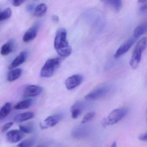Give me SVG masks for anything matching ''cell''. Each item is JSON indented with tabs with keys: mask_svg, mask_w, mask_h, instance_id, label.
Segmentation results:
<instances>
[{
	"mask_svg": "<svg viewBox=\"0 0 147 147\" xmlns=\"http://www.w3.org/2000/svg\"><path fill=\"white\" fill-rule=\"evenodd\" d=\"M54 47L60 57H66L71 54L72 50L68 43L66 30L64 28L59 29L57 32L54 39Z\"/></svg>",
	"mask_w": 147,
	"mask_h": 147,
	"instance_id": "1",
	"label": "cell"
},
{
	"mask_svg": "<svg viewBox=\"0 0 147 147\" xmlns=\"http://www.w3.org/2000/svg\"><path fill=\"white\" fill-rule=\"evenodd\" d=\"M146 38L144 37L138 42L133 52L129 63L132 69H135L139 66L141 59L142 53L146 47Z\"/></svg>",
	"mask_w": 147,
	"mask_h": 147,
	"instance_id": "2",
	"label": "cell"
},
{
	"mask_svg": "<svg viewBox=\"0 0 147 147\" xmlns=\"http://www.w3.org/2000/svg\"><path fill=\"white\" fill-rule=\"evenodd\" d=\"M128 109L126 108H119L114 110L106 118L103 120L104 127L114 125L122 120L127 114Z\"/></svg>",
	"mask_w": 147,
	"mask_h": 147,
	"instance_id": "3",
	"label": "cell"
},
{
	"mask_svg": "<svg viewBox=\"0 0 147 147\" xmlns=\"http://www.w3.org/2000/svg\"><path fill=\"white\" fill-rule=\"evenodd\" d=\"M61 63L59 58L50 59H48L44 64L41 71L40 75L43 78H50L55 72Z\"/></svg>",
	"mask_w": 147,
	"mask_h": 147,
	"instance_id": "4",
	"label": "cell"
},
{
	"mask_svg": "<svg viewBox=\"0 0 147 147\" xmlns=\"http://www.w3.org/2000/svg\"><path fill=\"white\" fill-rule=\"evenodd\" d=\"M109 90L108 86H100L88 93L85 96V99L87 101H95L100 99L108 94Z\"/></svg>",
	"mask_w": 147,
	"mask_h": 147,
	"instance_id": "5",
	"label": "cell"
},
{
	"mask_svg": "<svg viewBox=\"0 0 147 147\" xmlns=\"http://www.w3.org/2000/svg\"><path fill=\"white\" fill-rule=\"evenodd\" d=\"M92 129L87 125H80L74 128L72 131V136L76 139H82L88 137L91 134Z\"/></svg>",
	"mask_w": 147,
	"mask_h": 147,
	"instance_id": "6",
	"label": "cell"
},
{
	"mask_svg": "<svg viewBox=\"0 0 147 147\" xmlns=\"http://www.w3.org/2000/svg\"><path fill=\"white\" fill-rule=\"evenodd\" d=\"M43 90L42 87L35 85H29L25 87L22 95L25 98L34 97L40 95Z\"/></svg>",
	"mask_w": 147,
	"mask_h": 147,
	"instance_id": "7",
	"label": "cell"
},
{
	"mask_svg": "<svg viewBox=\"0 0 147 147\" xmlns=\"http://www.w3.org/2000/svg\"><path fill=\"white\" fill-rule=\"evenodd\" d=\"M83 80V77L80 74H75L70 76L66 80L65 85L66 89L72 90L80 85Z\"/></svg>",
	"mask_w": 147,
	"mask_h": 147,
	"instance_id": "8",
	"label": "cell"
},
{
	"mask_svg": "<svg viewBox=\"0 0 147 147\" xmlns=\"http://www.w3.org/2000/svg\"><path fill=\"white\" fill-rule=\"evenodd\" d=\"M63 117V116L60 114L50 116L44 121V123L41 124V127L43 129H45L54 127L62 120Z\"/></svg>",
	"mask_w": 147,
	"mask_h": 147,
	"instance_id": "9",
	"label": "cell"
},
{
	"mask_svg": "<svg viewBox=\"0 0 147 147\" xmlns=\"http://www.w3.org/2000/svg\"><path fill=\"white\" fill-rule=\"evenodd\" d=\"M135 38H132L127 40L126 42L123 44L117 51L114 55V58L118 59L126 53L131 48L135 41Z\"/></svg>",
	"mask_w": 147,
	"mask_h": 147,
	"instance_id": "10",
	"label": "cell"
},
{
	"mask_svg": "<svg viewBox=\"0 0 147 147\" xmlns=\"http://www.w3.org/2000/svg\"><path fill=\"white\" fill-rule=\"evenodd\" d=\"M24 136L23 133L18 130H12L6 134L7 141L11 143H15L20 141Z\"/></svg>",
	"mask_w": 147,
	"mask_h": 147,
	"instance_id": "11",
	"label": "cell"
},
{
	"mask_svg": "<svg viewBox=\"0 0 147 147\" xmlns=\"http://www.w3.org/2000/svg\"><path fill=\"white\" fill-rule=\"evenodd\" d=\"M39 28V26L38 24H35L30 28L24 34L23 41L27 43L34 39L38 34Z\"/></svg>",
	"mask_w": 147,
	"mask_h": 147,
	"instance_id": "12",
	"label": "cell"
},
{
	"mask_svg": "<svg viewBox=\"0 0 147 147\" xmlns=\"http://www.w3.org/2000/svg\"><path fill=\"white\" fill-rule=\"evenodd\" d=\"M28 53L26 51H22L13 60L9 66V69L12 70L21 65L26 61L27 58Z\"/></svg>",
	"mask_w": 147,
	"mask_h": 147,
	"instance_id": "13",
	"label": "cell"
},
{
	"mask_svg": "<svg viewBox=\"0 0 147 147\" xmlns=\"http://www.w3.org/2000/svg\"><path fill=\"white\" fill-rule=\"evenodd\" d=\"M84 109V105L81 102L75 103L71 108L72 117L73 119H77L81 115Z\"/></svg>",
	"mask_w": 147,
	"mask_h": 147,
	"instance_id": "14",
	"label": "cell"
},
{
	"mask_svg": "<svg viewBox=\"0 0 147 147\" xmlns=\"http://www.w3.org/2000/svg\"><path fill=\"white\" fill-rule=\"evenodd\" d=\"M14 48V41L13 40H9L3 45L1 49V54L6 56L12 52Z\"/></svg>",
	"mask_w": 147,
	"mask_h": 147,
	"instance_id": "15",
	"label": "cell"
},
{
	"mask_svg": "<svg viewBox=\"0 0 147 147\" xmlns=\"http://www.w3.org/2000/svg\"><path fill=\"white\" fill-rule=\"evenodd\" d=\"M34 116V114L32 112H26L19 114L14 118V121L16 123H21L32 119Z\"/></svg>",
	"mask_w": 147,
	"mask_h": 147,
	"instance_id": "16",
	"label": "cell"
},
{
	"mask_svg": "<svg viewBox=\"0 0 147 147\" xmlns=\"http://www.w3.org/2000/svg\"><path fill=\"white\" fill-rule=\"evenodd\" d=\"M106 5L112 7L116 11H118L122 7V0H100Z\"/></svg>",
	"mask_w": 147,
	"mask_h": 147,
	"instance_id": "17",
	"label": "cell"
},
{
	"mask_svg": "<svg viewBox=\"0 0 147 147\" xmlns=\"http://www.w3.org/2000/svg\"><path fill=\"white\" fill-rule=\"evenodd\" d=\"M22 74V71L21 69H17L13 70L8 74L7 79L10 82L14 81L20 78Z\"/></svg>",
	"mask_w": 147,
	"mask_h": 147,
	"instance_id": "18",
	"label": "cell"
},
{
	"mask_svg": "<svg viewBox=\"0 0 147 147\" xmlns=\"http://www.w3.org/2000/svg\"><path fill=\"white\" fill-rule=\"evenodd\" d=\"M147 26L146 23H142L139 25L135 28L134 32V36L135 38H137L146 32Z\"/></svg>",
	"mask_w": 147,
	"mask_h": 147,
	"instance_id": "19",
	"label": "cell"
},
{
	"mask_svg": "<svg viewBox=\"0 0 147 147\" xmlns=\"http://www.w3.org/2000/svg\"><path fill=\"white\" fill-rule=\"evenodd\" d=\"M47 6L45 3H41L35 9L34 15L36 17H42L46 13Z\"/></svg>",
	"mask_w": 147,
	"mask_h": 147,
	"instance_id": "20",
	"label": "cell"
},
{
	"mask_svg": "<svg viewBox=\"0 0 147 147\" xmlns=\"http://www.w3.org/2000/svg\"><path fill=\"white\" fill-rule=\"evenodd\" d=\"M33 101L31 99H26L16 104L14 109L16 110H22L28 109L32 105Z\"/></svg>",
	"mask_w": 147,
	"mask_h": 147,
	"instance_id": "21",
	"label": "cell"
},
{
	"mask_svg": "<svg viewBox=\"0 0 147 147\" xmlns=\"http://www.w3.org/2000/svg\"><path fill=\"white\" fill-rule=\"evenodd\" d=\"M11 111V104L9 102L5 104L0 109V121L7 117Z\"/></svg>",
	"mask_w": 147,
	"mask_h": 147,
	"instance_id": "22",
	"label": "cell"
},
{
	"mask_svg": "<svg viewBox=\"0 0 147 147\" xmlns=\"http://www.w3.org/2000/svg\"><path fill=\"white\" fill-rule=\"evenodd\" d=\"M19 128L20 131L25 134H30L34 131V127L32 123L20 125Z\"/></svg>",
	"mask_w": 147,
	"mask_h": 147,
	"instance_id": "23",
	"label": "cell"
},
{
	"mask_svg": "<svg viewBox=\"0 0 147 147\" xmlns=\"http://www.w3.org/2000/svg\"><path fill=\"white\" fill-rule=\"evenodd\" d=\"M35 142V138H30L22 142L15 147H32L34 146Z\"/></svg>",
	"mask_w": 147,
	"mask_h": 147,
	"instance_id": "24",
	"label": "cell"
},
{
	"mask_svg": "<svg viewBox=\"0 0 147 147\" xmlns=\"http://www.w3.org/2000/svg\"><path fill=\"white\" fill-rule=\"evenodd\" d=\"M12 15V11L9 8H7L0 12V21H3L10 18Z\"/></svg>",
	"mask_w": 147,
	"mask_h": 147,
	"instance_id": "25",
	"label": "cell"
},
{
	"mask_svg": "<svg viewBox=\"0 0 147 147\" xmlns=\"http://www.w3.org/2000/svg\"><path fill=\"white\" fill-rule=\"evenodd\" d=\"M139 10L140 13H146L147 9V0H138Z\"/></svg>",
	"mask_w": 147,
	"mask_h": 147,
	"instance_id": "26",
	"label": "cell"
},
{
	"mask_svg": "<svg viewBox=\"0 0 147 147\" xmlns=\"http://www.w3.org/2000/svg\"><path fill=\"white\" fill-rule=\"evenodd\" d=\"M95 115H96V113L93 111L87 113L84 116L81 123L82 124H85L91 121L95 117Z\"/></svg>",
	"mask_w": 147,
	"mask_h": 147,
	"instance_id": "27",
	"label": "cell"
},
{
	"mask_svg": "<svg viewBox=\"0 0 147 147\" xmlns=\"http://www.w3.org/2000/svg\"><path fill=\"white\" fill-rule=\"evenodd\" d=\"M13 124H14V123L13 122H10L7 123L6 124H4L2 127L1 129V131L2 133L6 132L7 130H8L13 126Z\"/></svg>",
	"mask_w": 147,
	"mask_h": 147,
	"instance_id": "28",
	"label": "cell"
},
{
	"mask_svg": "<svg viewBox=\"0 0 147 147\" xmlns=\"http://www.w3.org/2000/svg\"><path fill=\"white\" fill-rule=\"evenodd\" d=\"M26 0H13V5L15 7L20 6Z\"/></svg>",
	"mask_w": 147,
	"mask_h": 147,
	"instance_id": "29",
	"label": "cell"
},
{
	"mask_svg": "<svg viewBox=\"0 0 147 147\" xmlns=\"http://www.w3.org/2000/svg\"><path fill=\"white\" fill-rule=\"evenodd\" d=\"M139 139L140 140L142 141L147 142V134L146 133L143 134L141 135L139 137Z\"/></svg>",
	"mask_w": 147,
	"mask_h": 147,
	"instance_id": "30",
	"label": "cell"
},
{
	"mask_svg": "<svg viewBox=\"0 0 147 147\" xmlns=\"http://www.w3.org/2000/svg\"><path fill=\"white\" fill-rule=\"evenodd\" d=\"M52 19L53 21L55 22H58L59 21V18L58 16L56 15L53 16Z\"/></svg>",
	"mask_w": 147,
	"mask_h": 147,
	"instance_id": "31",
	"label": "cell"
},
{
	"mask_svg": "<svg viewBox=\"0 0 147 147\" xmlns=\"http://www.w3.org/2000/svg\"><path fill=\"white\" fill-rule=\"evenodd\" d=\"M34 7V6L33 4H31V5H29V6H28L27 10V11H28V12L32 11V10L33 9Z\"/></svg>",
	"mask_w": 147,
	"mask_h": 147,
	"instance_id": "32",
	"label": "cell"
},
{
	"mask_svg": "<svg viewBox=\"0 0 147 147\" xmlns=\"http://www.w3.org/2000/svg\"><path fill=\"white\" fill-rule=\"evenodd\" d=\"M117 147V143L116 142H114L112 144V145H111V147Z\"/></svg>",
	"mask_w": 147,
	"mask_h": 147,
	"instance_id": "33",
	"label": "cell"
},
{
	"mask_svg": "<svg viewBox=\"0 0 147 147\" xmlns=\"http://www.w3.org/2000/svg\"><path fill=\"white\" fill-rule=\"evenodd\" d=\"M37 147H48L46 144H41Z\"/></svg>",
	"mask_w": 147,
	"mask_h": 147,
	"instance_id": "34",
	"label": "cell"
}]
</instances>
